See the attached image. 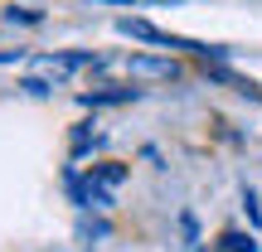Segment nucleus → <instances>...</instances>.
<instances>
[{
    "mask_svg": "<svg viewBox=\"0 0 262 252\" xmlns=\"http://www.w3.org/2000/svg\"><path fill=\"white\" fill-rule=\"evenodd\" d=\"M126 73H131V78H160V83H170V78H180V63H175V58L136 54V58H126Z\"/></svg>",
    "mask_w": 262,
    "mask_h": 252,
    "instance_id": "f257e3e1",
    "label": "nucleus"
},
{
    "mask_svg": "<svg viewBox=\"0 0 262 252\" xmlns=\"http://www.w3.org/2000/svg\"><path fill=\"white\" fill-rule=\"evenodd\" d=\"M117 29H122V34H131V39H146V44H165V29H156V25H146V19H117Z\"/></svg>",
    "mask_w": 262,
    "mask_h": 252,
    "instance_id": "f03ea898",
    "label": "nucleus"
},
{
    "mask_svg": "<svg viewBox=\"0 0 262 252\" xmlns=\"http://www.w3.org/2000/svg\"><path fill=\"white\" fill-rule=\"evenodd\" d=\"M136 87H112V93H83V107H117V102H131Z\"/></svg>",
    "mask_w": 262,
    "mask_h": 252,
    "instance_id": "7ed1b4c3",
    "label": "nucleus"
},
{
    "mask_svg": "<svg viewBox=\"0 0 262 252\" xmlns=\"http://www.w3.org/2000/svg\"><path fill=\"white\" fill-rule=\"evenodd\" d=\"M224 247L228 252H257V243H253V238H243V233H224Z\"/></svg>",
    "mask_w": 262,
    "mask_h": 252,
    "instance_id": "20e7f679",
    "label": "nucleus"
},
{
    "mask_svg": "<svg viewBox=\"0 0 262 252\" xmlns=\"http://www.w3.org/2000/svg\"><path fill=\"white\" fill-rule=\"evenodd\" d=\"M243 209H248V223L262 228V209H257V194H253V189H243Z\"/></svg>",
    "mask_w": 262,
    "mask_h": 252,
    "instance_id": "39448f33",
    "label": "nucleus"
},
{
    "mask_svg": "<svg viewBox=\"0 0 262 252\" xmlns=\"http://www.w3.org/2000/svg\"><path fill=\"white\" fill-rule=\"evenodd\" d=\"M5 19H10V25H15V19H19V25H39V10H15V5H10Z\"/></svg>",
    "mask_w": 262,
    "mask_h": 252,
    "instance_id": "423d86ee",
    "label": "nucleus"
},
{
    "mask_svg": "<svg viewBox=\"0 0 262 252\" xmlns=\"http://www.w3.org/2000/svg\"><path fill=\"white\" fill-rule=\"evenodd\" d=\"M117 5H126V0H117Z\"/></svg>",
    "mask_w": 262,
    "mask_h": 252,
    "instance_id": "0eeeda50",
    "label": "nucleus"
}]
</instances>
